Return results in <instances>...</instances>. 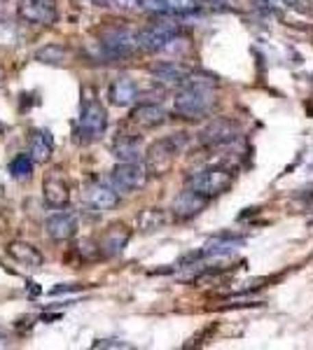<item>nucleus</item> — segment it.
Segmentation results:
<instances>
[{
	"label": "nucleus",
	"instance_id": "nucleus-16",
	"mask_svg": "<svg viewBox=\"0 0 313 350\" xmlns=\"http://www.w3.org/2000/svg\"><path fill=\"white\" fill-rule=\"evenodd\" d=\"M241 239H231V236H218V239H210L203 250L195 252V255L185 257V259H201V257H225V255H231L234 250H238L241 245Z\"/></svg>",
	"mask_w": 313,
	"mask_h": 350
},
{
	"label": "nucleus",
	"instance_id": "nucleus-25",
	"mask_svg": "<svg viewBox=\"0 0 313 350\" xmlns=\"http://www.w3.org/2000/svg\"><path fill=\"white\" fill-rule=\"evenodd\" d=\"M138 10H145V12L152 14H168L166 0H138Z\"/></svg>",
	"mask_w": 313,
	"mask_h": 350
},
{
	"label": "nucleus",
	"instance_id": "nucleus-24",
	"mask_svg": "<svg viewBox=\"0 0 313 350\" xmlns=\"http://www.w3.org/2000/svg\"><path fill=\"white\" fill-rule=\"evenodd\" d=\"M66 49L59 47V44H47L45 49H40V52L36 54V59L40 61V64H49V66H59L66 61Z\"/></svg>",
	"mask_w": 313,
	"mask_h": 350
},
{
	"label": "nucleus",
	"instance_id": "nucleus-13",
	"mask_svg": "<svg viewBox=\"0 0 313 350\" xmlns=\"http://www.w3.org/2000/svg\"><path fill=\"white\" fill-rule=\"evenodd\" d=\"M42 199L49 208H66L68 201H71V189H68V183L64 180V175L52 173L47 180L42 183Z\"/></svg>",
	"mask_w": 313,
	"mask_h": 350
},
{
	"label": "nucleus",
	"instance_id": "nucleus-29",
	"mask_svg": "<svg viewBox=\"0 0 313 350\" xmlns=\"http://www.w3.org/2000/svg\"><path fill=\"white\" fill-rule=\"evenodd\" d=\"M94 5H99V8H108L110 5V0H92Z\"/></svg>",
	"mask_w": 313,
	"mask_h": 350
},
{
	"label": "nucleus",
	"instance_id": "nucleus-9",
	"mask_svg": "<svg viewBox=\"0 0 313 350\" xmlns=\"http://www.w3.org/2000/svg\"><path fill=\"white\" fill-rule=\"evenodd\" d=\"M16 14L21 21L33 26H54L59 19L52 0H19Z\"/></svg>",
	"mask_w": 313,
	"mask_h": 350
},
{
	"label": "nucleus",
	"instance_id": "nucleus-7",
	"mask_svg": "<svg viewBox=\"0 0 313 350\" xmlns=\"http://www.w3.org/2000/svg\"><path fill=\"white\" fill-rule=\"evenodd\" d=\"M101 49H103L105 59H127L134 52H138V40H136V33L127 31V28H112L101 36Z\"/></svg>",
	"mask_w": 313,
	"mask_h": 350
},
{
	"label": "nucleus",
	"instance_id": "nucleus-4",
	"mask_svg": "<svg viewBox=\"0 0 313 350\" xmlns=\"http://www.w3.org/2000/svg\"><path fill=\"white\" fill-rule=\"evenodd\" d=\"M105 129H108V112L101 105V100H96L94 96L92 98H84L77 117V135L84 143H92V140H99L105 133Z\"/></svg>",
	"mask_w": 313,
	"mask_h": 350
},
{
	"label": "nucleus",
	"instance_id": "nucleus-22",
	"mask_svg": "<svg viewBox=\"0 0 313 350\" xmlns=\"http://www.w3.org/2000/svg\"><path fill=\"white\" fill-rule=\"evenodd\" d=\"M164 224H166V215H164L162 211H157V208H147V211L140 213V217H138V229L145 231V234L162 229Z\"/></svg>",
	"mask_w": 313,
	"mask_h": 350
},
{
	"label": "nucleus",
	"instance_id": "nucleus-20",
	"mask_svg": "<svg viewBox=\"0 0 313 350\" xmlns=\"http://www.w3.org/2000/svg\"><path fill=\"white\" fill-rule=\"evenodd\" d=\"M28 154L33 157V161L45 163L49 161V157L54 154V138L49 131H33L31 143H28Z\"/></svg>",
	"mask_w": 313,
	"mask_h": 350
},
{
	"label": "nucleus",
	"instance_id": "nucleus-6",
	"mask_svg": "<svg viewBox=\"0 0 313 350\" xmlns=\"http://www.w3.org/2000/svg\"><path fill=\"white\" fill-rule=\"evenodd\" d=\"M175 38H180V28L171 21H162V24H152L136 33L138 40V49L143 52H164L173 44Z\"/></svg>",
	"mask_w": 313,
	"mask_h": 350
},
{
	"label": "nucleus",
	"instance_id": "nucleus-17",
	"mask_svg": "<svg viewBox=\"0 0 313 350\" xmlns=\"http://www.w3.org/2000/svg\"><path fill=\"white\" fill-rule=\"evenodd\" d=\"M8 252L10 257L16 259L19 264H24L26 269H40L45 264V257L38 247H33L31 243H24V241H12L8 245Z\"/></svg>",
	"mask_w": 313,
	"mask_h": 350
},
{
	"label": "nucleus",
	"instance_id": "nucleus-12",
	"mask_svg": "<svg viewBox=\"0 0 313 350\" xmlns=\"http://www.w3.org/2000/svg\"><path fill=\"white\" fill-rule=\"evenodd\" d=\"M45 231L52 241H71L77 234V215L71 211L56 208L54 215H49L47 222H45Z\"/></svg>",
	"mask_w": 313,
	"mask_h": 350
},
{
	"label": "nucleus",
	"instance_id": "nucleus-5",
	"mask_svg": "<svg viewBox=\"0 0 313 350\" xmlns=\"http://www.w3.org/2000/svg\"><path fill=\"white\" fill-rule=\"evenodd\" d=\"M147 175H150V171H147L145 163H140V161H119L117 166L112 168L108 183H110L112 187L119 191V194H131V191L145 187Z\"/></svg>",
	"mask_w": 313,
	"mask_h": 350
},
{
	"label": "nucleus",
	"instance_id": "nucleus-1",
	"mask_svg": "<svg viewBox=\"0 0 313 350\" xmlns=\"http://www.w3.org/2000/svg\"><path fill=\"white\" fill-rule=\"evenodd\" d=\"M215 77L206 72H190L173 98V112L183 120L206 117L215 103Z\"/></svg>",
	"mask_w": 313,
	"mask_h": 350
},
{
	"label": "nucleus",
	"instance_id": "nucleus-27",
	"mask_svg": "<svg viewBox=\"0 0 313 350\" xmlns=\"http://www.w3.org/2000/svg\"><path fill=\"white\" fill-rule=\"evenodd\" d=\"M110 5L117 10H124V12H129V10H138V0H110Z\"/></svg>",
	"mask_w": 313,
	"mask_h": 350
},
{
	"label": "nucleus",
	"instance_id": "nucleus-3",
	"mask_svg": "<svg viewBox=\"0 0 313 350\" xmlns=\"http://www.w3.org/2000/svg\"><path fill=\"white\" fill-rule=\"evenodd\" d=\"M234 185V173L225 166H208L197 171L195 175L187 178V187H192L199 194L208 196V199H215V196L225 194L227 189Z\"/></svg>",
	"mask_w": 313,
	"mask_h": 350
},
{
	"label": "nucleus",
	"instance_id": "nucleus-26",
	"mask_svg": "<svg viewBox=\"0 0 313 350\" xmlns=\"http://www.w3.org/2000/svg\"><path fill=\"white\" fill-rule=\"evenodd\" d=\"M94 348H110V350H119V348H131L127 341H119V338H99L94 343Z\"/></svg>",
	"mask_w": 313,
	"mask_h": 350
},
{
	"label": "nucleus",
	"instance_id": "nucleus-28",
	"mask_svg": "<svg viewBox=\"0 0 313 350\" xmlns=\"http://www.w3.org/2000/svg\"><path fill=\"white\" fill-rule=\"evenodd\" d=\"M5 346H8V334L0 329V348H5Z\"/></svg>",
	"mask_w": 313,
	"mask_h": 350
},
{
	"label": "nucleus",
	"instance_id": "nucleus-11",
	"mask_svg": "<svg viewBox=\"0 0 313 350\" xmlns=\"http://www.w3.org/2000/svg\"><path fill=\"white\" fill-rule=\"evenodd\" d=\"M84 201L96 213H108L119 203V191L110 183H92L84 191Z\"/></svg>",
	"mask_w": 313,
	"mask_h": 350
},
{
	"label": "nucleus",
	"instance_id": "nucleus-19",
	"mask_svg": "<svg viewBox=\"0 0 313 350\" xmlns=\"http://www.w3.org/2000/svg\"><path fill=\"white\" fill-rule=\"evenodd\" d=\"M150 72L157 82H164V84H183L185 77L190 75L187 68H183L180 64H173V61H159V64L150 66Z\"/></svg>",
	"mask_w": 313,
	"mask_h": 350
},
{
	"label": "nucleus",
	"instance_id": "nucleus-21",
	"mask_svg": "<svg viewBox=\"0 0 313 350\" xmlns=\"http://www.w3.org/2000/svg\"><path fill=\"white\" fill-rule=\"evenodd\" d=\"M129 243V231L127 227H110L105 231V236L101 239L99 243V250L103 252V255L112 257V255H119V252L127 247Z\"/></svg>",
	"mask_w": 313,
	"mask_h": 350
},
{
	"label": "nucleus",
	"instance_id": "nucleus-14",
	"mask_svg": "<svg viewBox=\"0 0 313 350\" xmlns=\"http://www.w3.org/2000/svg\"><path fill=\"white\" fill-rule=\"evenodd\" d=\"M108 96H110L112 105H117V108H129V105H134L136 100H138L140 89L131 77L122 75V77H115V80H112L110 89H108Z\"/></svg>",
	"mask_w": 313,
	"mask_h": 350
},
{
	"label": "nucleus",
	"instance_id": "nucleus-10",
	"mask_svg": "<svg viewBox=\"0 0 313 350\" xmlns=\"http://www.w3.org/2000/svg\"><path fill=\"white\" fill-rule=\"evenodd\" d=\"M208 201H210L208 196H203V194H199V191H195L192 187H187L185 191H180V194L173 199L171 213H173L175 219H192L208 206Z\"/></svg>",
	"mask_w": 313,
	"mask_h": 350
},
{
	"label": "nucleus",
	"instance_id": "nucleus-15",
	"mask_svg": "<svg viewBox=\"0 0 313 350\" xmlns=\"http://www.w3.org/2000/svg\"><path fill=\"white\" fill-rule=\"evenodd\" d=\"M129 117H131V122H134L136 126L157 129V126H162V124L166 122L168 115L159 103H140V105H136V108L131 110Z\"/></svg>",
	"mask_w": 313,
	"mask_h": 350
},
{
	"label": "nucleus",
	"instance_id": "nucleus-8",
	"mask_svg": "<svg viewBox=\"0 0 313 350\" xmlns=\"http://www.w3.org/2000/svg\"><path fill=\"white\" fill-rule=\"evenodd\" d=\"M238 138V124L225 117L208 122L206 126L199 131V143L206 145V148H222V145H229Z\"/></svg>",
	"mask_w": 313,
	"mask_h": 350
},
{
	"label": "nucleus",
	"instance_id": "nucleus-18",
	"mask_svg": "<svg viewBox=\"0 0 313 350\" xmlns=\"http://www.w3.org/2000/svg\"><path fill=\"white\" fill-rule=\"evenodd\" d=\"M112 157H115L117 161H140V157H143L140 138L138 135L122 133L115 143H112Z\"/></svg>",
	"mask_w": 313,
	"mask_h": 350
},
{
	"label": "nucleus",
	"instance_id": "nucleus-2",
	"mask_svg": "<svg viewBox=\"0 0 313 350\" xmlns=\"http://www.w3.org/2000/svg\"><path fill=\"white\" fill-rule=\"evenodd\" d=\"M187 143H190V133L180 131V133H171L166 138L157 140L150 145L145 154V166L150 175H164L171 168V163L178 154H183Z\"/></svg>",
	"mask_w": 313,
	"mask_h": 350
},
{
	"label": "nucleus",
	"instance_id": "nucleus-23",
	"mask_svg": "<svg viewBox=\"0 0 313 350\" xmlns=\"http://www.w3.org/2000/svg\"><path fill=\"white\" fill-rule=\"evenodd\" d=\"M33 157L31 154H16L12 161H10V173H12L14 180H28L33 173Z\"/></svg>",
	"mask_w": 313,
	"mask_h": 350
}]
</instances>
